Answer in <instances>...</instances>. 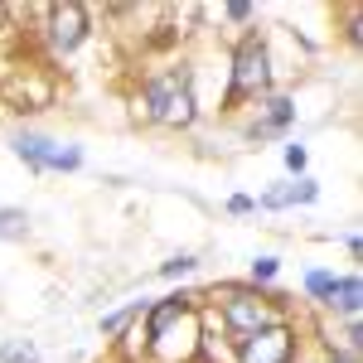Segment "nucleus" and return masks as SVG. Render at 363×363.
I'll use <instances>...</instances> for the list:
<instances>
[{
    "label": "nucleus",
    "mask_w": 363,
    "mask_h": 363,
    "mask_svg": "<svg viewBox=\"0 0 363 363\" xmlns=\"http://www.w3.org/2000/svg\"><path fill=\"white\" fill-rule=\"evenodd\" d=\"M0 363H44L29 339H0Z\"/></svg>",
    "instance_id": "11"
},
{
    "label": "nucleus",
    "mask_w": 363,
    "mask_h": 363,
    "mask_svg": "<svg viewBox=\"0 0 363 363\" xmlns=\"http://www.w3.org/2000/svg\"><path fill=\"white\" fill-rule=\"evenodd\" d=\"M291 354H296V335L286 325H267V330H257L252 339H242L238 363H286Z\"/></svg>",
    "instance_id": "5"
},
{
    "label": "nucleus",
    "mask_w": 363,
    "mask_h": 363,
    "mask_svg": "<svg viewBox=\"0 0 363 363\" xmlns=\"http://www.w3.org/2000/svg\"><path fill=\"white\" fill-rule=\"evenodd\" d=\"M194 267H199L194 257H169L165 267H160V277H184V272H194Z\"/></svg>",
    "instance_id": "16"
},
{
    "label": "nucleus",
    "mask_w": 363,
    "mask_h": 363,
    "mask_svg": "<svg viewBox=\"0 0 363 363\" xmlns=\"http://www.w3.org/2000/svg\"><path fill=\"white\" fill-rule=\"evenodd\" d=\"M223 325L238 335V344H242V339H252L257 330L277 325V310H272L267 296H242V291H233L223 301Z\"/></svg>",
    "instance_id": "4"
},
{
    "label": "nucleus",
    "mask_w": 363,
    "mask_h": 363,
    "mask_svg": "<svg viewBox=\"0 0 363 363\" xmlns=\"http://www.w3.org/2000/svg\"><path fill=\"white\" fill-rule=\"evenodd\" d=\"M320 189H315V179H301V184H291V189H272V194L262 199V208H286V203H315Z\"/></svg>",
    "instance_id": "10"
},
{
    "label": "nucleus",
    "mask_w": 363,
    "mask_h": 363,
    "mask_svg": "<svg viewBox=\"0 0 363 363\" xmlns=\"http://www.w3.org/2000/svg\"><path fill=\"white\" fill-rule=\"evenodd\" d=\"M330 306L344 310L349 320H359V306H363V286H359V277H339V281H335V296H330Z\"/></svg>",
    "instance_id": "9"
},
{
    "label": "nucleus",
    "mask_w": 363,
    "mask_h": 363,
    "mask_svg": "<svg viewBox=\"0 0 363 363\" xmlns=\"http://www.w3.org/2000/svg\"><path fill=\"white\" fill-rule=\"evenodd\" d=\"M136 315H140V306H126V310H116V315H107V320H102V335H121Z\"/></svg>",
    "instance_id": "14"
},
{
    "label": "nucleus",
    "mask_w": 363,
    "mask_h": 363,
    "mask_svg": "<svg viewBox=\"0 0 363 363\" xmlns=\"http://www.w3.org/2000/svg\"><path fill=\"white\" fill-rule=\"evenodd\" d=\"M335 281L339 277H330V272H310V277H306V291L315 296V301H330V296H335Z\"/></svg>",
    "instance_id": "13"
},
{
    "label": "nucleus",
    "mask_w": 363,
    "mask_h": 363,
    "mask_svg": "<svg viewBox=\"0 0 363 363\" xmlns=\"http://www.w3.org/2000/svg\"><path fill=\"white\" fill-rule=\"evenodd\" d=\"M189 315H194V296H189V291L165 296L160 306L145 315V344H155L160 335H169V325H179V320H189Z\"/></svg>",
    "instance_id": "7"
},
{
    "label": "nucleus",
    "mask_w": 363,
    "mask_h": 363,
    "mask_svg": "<svg viewBox=\"0 0 363 363\" xmlns=\"http://www.w3.org/2000/svg\"><path fill=\"white\" fill-rule=\"evenodd\" d=\"M252 208H257V203H252L247 194H233V199H228V213H252Z\"/></svg>",
    "instance_id": "18"
},
{
    "label": "nucleus",
    "mask_w": 363,
    "mask_h": 363,
    "mask_svg": "<svg viewBox=\"0 0 363 363\" xmlns=\"http://www.w3.org/2000/svg\"><path fill=\"white\" fill-rule=\"evenodd\" d=\"M228 15H233V20H252V5H247V0H233Z\"/></svg>",
    "instance_id": "19"
},
{
    "label": "nucleus",
    "mask_w": 363,
    "mask_h": 363,
    "mask_svg": "<svg viewBox=\"0 0 363 363\" xmlns=\"http://www.w3.org/2000/svg\"><path fill=\"white\" fill-rule=\"evenodd\" d=\"M10 145H15V155L29 169H78L83 165V150L78 145H58V140L39 136V131H20Z\"/></svg>",
    "instance_id": "3"
},
{
    "label": "nucleus",
    "mask_w": 363,
    "mask_h": 363,
    "mask_svg": "<svg viewBox=\"0 0 363 363\" xmlns=\"http://www.w3.org/2000/svg\"><path fill=\"white\" fill-rule=\"evenodd\" d=\"M272 87V58H267V44L247 34L242 44H238V54H233V92H228V102H242V97H262Z\"/></svg>",
    "instance_id": "2"
},
{
    "label": "nucleus",
    "mask_w": 363,
    "mask_h": 363,
    "mask_svg": "<svg viewBox=\"0 0 363 363\" xmlns=\"http://www.w3.org/2000/svg\"><path fill=\"white\" fill-rule=\"evenodd\" d=\"M83 39H87V10L78 0L54 5V10H49V44H54L58 54H73Z\"/></svg>",
    "instance_id": "6"
},
{
    "label": "nucleus",
    "mask_w": 363,
    "mask_h": 363,
    "mask_svg": "<svg viewBox=\"0 0 363 363\" xmlns=\"http://www.w3.org/2000/svg\"><path fill=\"white\" fill-rule=\"evenodd\" d=\"M286 169H306V145H286Z\"/></svg>",
    "instance_id": "17"
},
{
    "label": "nucleus",
    "mask_w": 363,
    "mask_h": 363,
    "mask_svg": "<svg viewBox=\"0 0 363 363\" xmlns=\"http://www.w3.org/2000/svg\"><path fill=\"white\" fill-rule=\"evenodd\" d=\"M277 272H281L277 257H257V262H252V281H272Z\"/></svg>",
    "instance_id": "15"
},
{
    "label": "nucleus",
    "mask_w": 363,
    "mask_h": 363,
    "mask_svg": "<svg viewBox=\"0 0 363 363\" xmlns=\"http://www.w3.org/2000/svg\"><path fill=\"white\" fill-rule=\"evenodd\" d=\"M145 116L150 121H165V126H189L199 116L194 107V78L189 68H165L145 83Z\"/></svg>",
    "instance_id": "1"
},
{
    "label": "nucleus",
    "mask_w": 363,
    "mask_h": 363,
    "mask_svg": "<svg viewBox=\"0 0 363 363\" xmlns=\"http://www.w3.org/2000/svg\"><path fill=\"white\" fill-rule=\"evenodd\" d=\"M29 233V213L25 208H0V238L5 242H20Z\"/></svg>",
    "instance_id": "12"
},
{
    "label": "nucleus",
    "mask_w": 363,
    "mask_h": 363,
    "mask_svg": "<svg viewBox=\"0 0 363 363\" xmlns=\"http://www.w3.org/2000/svg\"><path fill=\"white\" fill-rule=\"evenodd\" d=\"M291 116H296V102H291V97H272V102H267V116H262L252 131H257V136H277V131L291 126Z\"/></svg>",
    "instance_id": "8"
}]
</instances>
